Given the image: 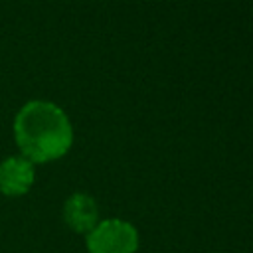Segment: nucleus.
<instances>
[{"label": "nucleus", "mask_w": 253, "mask_h": 253, "mask_svg": "<svg viewBox=\"0 0 253 253\" xmlns=\"http://www.w3.org/2000/svg\"><path fill=\"white\" fill-rule=\"evenodd\" d=\"M63 219L75 233H89L99 219V208L89 194H71L63 204Z\"/></svg>", "instance_id": "4"}, {"label": "nucleus", "mask_w": 253, "mask_h": 253, "mask_svg": "<svg viewBox=\"0 0 253 253\" xmlns=\"http://www.w3.org/2000/svg\"><path fill=\"white\" fill-rule=\"evenodd\" d=\"M14 136L22 156L32 164L51 162L71 148L73 128L57 105L49 101H30L16 115Z\"/></svg>", "instance_id": "1"}, {"label": "nucleus", "mask_w": 253, "mask_h": 253, "mask_svg": "<svg viewBox=\"0 0 253 253\" xmlns=\"http://www.w3.org/2000/svg\"><path fill=\"white\" fill-rule=\"evenodd\" d=\"M34 164L24 156H10L0 162V192L4 196H22L34 184Z\"/></svg>", "instance_id": "3"}, {"label": "nucleus", "mask_w": 253, "mask_h": 253, "mask_svg": "<svg viewBox=\"0 0 253 253\" xmlns=\"http://www.w3.org/2000/svg\"><path fill=\"white\" fill-rule=\"evenodd\" d=\"M138 247V231L123 219L99 221L87 233L89 253H134Z\"/></svg>", "instance_id": "2"}]
</instances>
